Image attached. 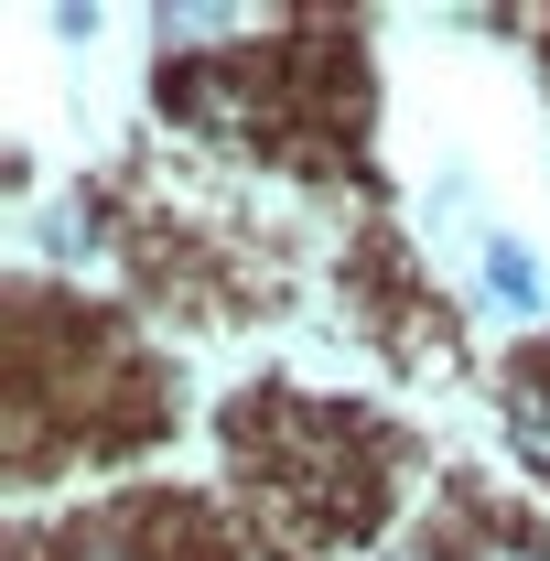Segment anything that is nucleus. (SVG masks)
Here are the masks:
<instances>
[{"mask_svg":"<svg viewBox=\"0 0 550 561\" xmlns=\"http://www.w3.org/2000/svg\"><path fill=\"white\" fill-rule=\"evenodd\" d=\"M475 280H485V313H496V324H540V260H529V249H518V238H485V260H475Z\"/></svg>","mask_w":550,"mask_h":561,"instance_id":"obj_1","label":"nucleus"},{"mask_svg":"<svg viewBox=\"0 0 550 561\" xmlns=\"http://www.w3.org/2000/svg\"><path fill=\"white\" fill-rule=\"evenodd\" d=\"M465 561H540V551H518V540H485V551H465Z\"/></svg>","mask_w":550,"mask_h":561,"instance_id":"obj_2","label":"nucleus"},{"mask_svg":"<svg viewBox=\"0 0 550 561\" xmlns=\"http://www.w3.org/2000/svg\"><path fill=\"white\" fill-rule=\"evenodd\" d=\"M76 561H119V551H76Z\"/></svg>","mask_w":550,"mask_h":561,"instance_id":"obj_3","label":"nucleus"}]
</instances>
